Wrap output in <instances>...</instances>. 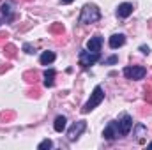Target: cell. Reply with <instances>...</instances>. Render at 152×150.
<instances>
[{"label": "cell", "instance_id": "cell-1", "mask_svg": "<svg viewBox=\"0 0 152 150\" xmlns=\"http://www.w3.org/2000/svg\"><path fill=\"white\" fill-rule=\"evenodd\" d=\"M101 20V11L97 5L94 4H85L81 7V14H80V23L83 25H90V23H97Z\"/></svg>", "mask_w": 152, "mask_h": 150}, {"label": "cell", "instance_id": "cell-2", "mask_svg": "<svg viewBox=\"0 0 152 150\" xmlns=\"http://www.w3.org/2000/svg\"><path fill=\"white\" fill-rule=\"evenodd\" d=\"M103 99H104V92H103V87L101 85H97L96 88H94V92L90 94V99L83 104V108H81V113H88L92 111L96 106H99L101 103H103Z\"/></svg>", "mask_w": 152, "mask_h": 150}, {"label": "cell", "instance_id": "cell-3", "mask_svg": "<svg viewBox=\"0 0 152 150\" xmlns=\"http://www.w3.org/2000/svg\"><path fill=\"white\" fill-rule=\"evenodd\" d=\"M101 58V55L97 53V51H81L80 53V66L81 67H90V66H94L97 60Z\"/></svg>", "mask_w": 152, "mask_h": 150}, {"label": "cell", "instance_id": "cell-4", "mask_svg": "<svg viewBox=\"0 0 152 150\" xmlns=\"http://www.w3.org/2000/svg\"><path fill=\"white\" fill-rule=\"evenodd\" d=\"M124 76L127 79H143L147 76V69L145 67H140V66H131V67H126L124 69Z\"/></svg>", "mask_w": 152, "mask_h": 150}, {"label": "cell", "instance_id": "cell-5", "mask_svg": "<svg viewBox=\"0 0 152 150\" xmlns=\"http://www.w3.org/2000/svg\"><path fill=\"white\" fill-rule=\"evenodd\" d=\"M85 129H87V122H85V120L75 122V124L71 125V129L67 131V140H69V141H76V140L80 138V134H81Z\"/></svg>", "mask_w": 152, "mask_h": 150}, {"label": "cell", "instance_id": "cell-6", "mask_svg": "<svg viewBox=\"0 0 152 150\" xmlns=\"http://www.w3.org/2000/svg\"><path fill=\"white\" fill-rule=\"evenodd\" d=\"M117 125H118V131H120V138H122V136H127L129 131H131V127H133V118H131V115L124 113V115L117 120Z\"/></svg>", "mask_w": 152, "mask_h": 150}, {"label": "cell", "instance_id": "cell-7", "mask_svg": "<svg viewBox=\"0 0 152 150\" xmlns=\"http://www.w3.org/2000/svg\"><path fill=\"white\" fill-rule=\"evenodd\" d=\"M103 136H104L106 140H115V138H120V131H118L117 120L110 122V124L104 127V131H103Z\"/></svg>", "mask_w": 152, "mask_h": 150}, {"label": "cell", "instance_id": "cell-8", "mask_svg": "<svg viewBox=\"0 0 152 150\" xmlns=\"http://www.w3.org/2000/svg\"><path fill=\"white\" fill-rule=\"evenodd\" d=\"M101 46H103V37L99 36V34H96L94 37H90L87 41V50L88 51H101Z\"/></svg>", "mask_w": 152, "mask_h": 150}, {"label": "cell", "instance_id": "cell-9", "mask_svg": "<svg viewBox=\"0 0 152 150\" xmlns=\"http://www.w3.org/2000/svg\"><path fill=\"white\" fill-rule=\"evenodd\" d=\"M133 4H129V2H124V4H120L118 7H117V16L118 18H127V16H131L133 14Z\"/></svg>", "mask_w": 152, "mask_h": 150}, {"label": "cell", "instance_id": "cell-10", "mask_svg": "<svg viewBox=\"0 0 152 150\" xmlns=\"http://www.w3.org/2000/svg\"><path fill=\"white\" fill-rule=\"evenodd\" d=\"M124 42H126V36H124V34H113V36L110 37V48H112V50H117V48H120Z\"/></svg>", "mask_w": 152, "mask_h": 150}, {"label": "cell", "instance_id": "cell-11", "mask_svg": "<svg viewBox=\"0 0 152 150\" xmlns=\"http://www.w3.org/2000/svg\"><path fill=\"white\" fill-rule=\"evenodd\" d=\"M0 12L4 14V18H5L7 21H11V20L14 18V14H12V7H11V4H9V2H5V4H2V5H0Z\"/></svg>", "mask_w": 152, "mask_h": 150}, {"label": "cell", "instance_id": "cell-12", "mask_svg": "<svg viewBox=\"0 0 152 150\" xmlns=\"http://www.w3.org/2000/svg\"><path fill=\"white\" fill-rule=\"evenodd\" d=\"M55 71L53 69H48L46 73H44V87L46 88H50V87H53L55 85Z\"/></svg>", "mask_w": 152, "mask_h": 150}, {"label": "cell", "instance_id": "cell-13", "mask_svg": "<svg viewBox=\"0 0 152 150\" xmlns=\"http://www.w3.org/2000/svg\"><path fill=\"white\" fill-rule=\"evenodd\" d=\"M23 79L30 85H36L39 81V73L37 71H27V73H23Z\"/></svg>", "mask_w": 152, "mask_h": 150}, {"label": "cell", "instance_id": "cell-14", "mask_svg": "<svg viewBox=\"0 0 152 150\" xmlns=\"http://www.w3.org/2000/svg\"><path fill=\"white\" fill-rule=\"evenodd\" d=\"M4 55H5L7 58H16L18 48H16L14 44H5V46H4Z\"/></svg>", "mask_w": 152, "mask_h": 150}, {"label": "cell", "instance_id": "cell-15", "mask_svg": "<svg viewBox=\"0 0 152 150\" xmlns=\"http://www.w3.org/2000/svg\"><path fill=\"white\" fill-rule=\"evenodd\" d=\"M53 60H55V53H53V51H44V53L41 55V58H39L41 66H48V64H51Z\"/></svg>", "mask_w": 152, "mask_h": 150}, {"label": "cell", "instance_id": "cell-16", "mask_svg": "<svg viewBox=\"0 0 152 150\" xmlns=\"http://www.w3.org/2000/svg\"><path fill=\"white\" fill-rule=\"evenodd\" d=\"M66 122H67L66 117H64V115H58V117L55 118V124H53L55 131H57V133H62V131L66 129Z\"/></svg>", "mask_w": 152, "mask_h": 150}, {"label": "cell", "instance_id": "cell-17", "mask_svg": "<svg viewBox=\"0 0 152 150\" xmlns=\"http://www.w3.org/2000/svg\"><path fill=\"white\" fill-rule=\"evenodd\" d=\"M145 133H147L145 125L138 124V125L134 127V136H136V141H138V143H143V136H145Z\"/></svg>", "mask_w": 152, "mask_h": 150}, {"label": "cell", "instance_id": "cell-18", "mask_svg": "<svg viewBox=\"0 0 152 150\" xmlns=\"http://www.w3.org/2000/svg\"><path fill=\"white\" fill-rule=\"evenodd\" d=\"M64 30H66V28H64V25H62V23H53V25L48 28V32H50V34H53V36H62V34H64Z\"/></svg>", "mask_w": 152, "mask_h": 150}, {"label": "cell", "instance_id": "cell-19", "mask_svg": "<svg viewBox=\"0 0 152 150\" xmlns=\"http://www.w3.org/2000/svg\"><path fill=\"white\" fill-rule=\"evenodd\" d=\"M14 117H16V113L11 111V110H4V111L0 113V120H2V122H11Z\"/></svg>", "mask_w": 152, "mask_h": 150}, {"label": "cell", "instance_id": "cell-20", "mask_svg": "<svg viewBox=\"0 0 152 150\" xmlns=\"http://www.w3.org/2000/svg\"><path fill=\"white\" fill-rule=\"evenodd\" d=\"M53 147V143H51V140H44V141H41L39 143V150H48V149H51Z\"/></svg>", "mask_w": 152, "mask_h": 150}, {"label": "cell", "instance_id": "cell-21", "mask_svg": "<svg viewBox=\"0 0 152 150\" xmlns=\"http://www.w3.org/2000/svg\"><path fill=\"white\" fill-rule=\"evenodd\" d=\"M143 97H145V101H147V103H152V88H151V87H147V88H145V95H143Z\"/></svg>", "mask_w": 152, "mask_h": 150}, {"label": "cell", "instance_id": "cell-22", "mask_svg": "<svg viewBox=\"0 0 152 150\" xmlns=\"http://www.w3.org/2000/svg\"><path fill=\"white\" fill-rule=\"evenodd\" d=\"M23 51H25V53H34V46L28 44V42H25V44H23Z\"/></svg>", "mask_w": 152, "mask_h": 150}, {"label": "cell", "instance_id": "cell-23", "mask_svg": "<svg viewBox=\"0 0 152 150\" xmlns=\"http://www.w3.org/2000/svg\"><path fill=\"white\" fill-rule=\"evenodd\" d=\"M117 62H118V57H115V55L108 57V58L104 60V64H117Z\"/></svg>", "mask_w": 152, "mask_h": 150}, {"label": "cell", "instance_id": "cell-24", "mask_svg": "<svg viewBox=\"0 0 152 150\" xmlns=\"http://www.w3.org/2000/svg\"><path fill=\"white\" fill-rule=\"evenodd\" d=\"M11 69V66L9 64H0V74H4V73H7Z\"/></svg>", "mask_w": 152, "mask_h": 150}, {"label": "cell", "instance_id": "cell-25", "mask_svg": "<svg viewBox=\"0 0 152 150\" xmlns=\"http://www.w3.org/2000/svg\"><path fill=\"white\" fill-rule=\"evenodd\" d=\"M28 94H30L32 97H39V95H41V92H39L37 88H30V90H28Z\"/></svg>", "mask_w": 152, "mask_h": 150}, {"label": "cell", "instance_id": "cell-26", "mask_svg": "<svg viewBox=\"0 0 152 150\" xmlns=\"http://www.w3.org/2000/svg\"><path fill=\"white\" fill-rule=\"evenodd\" d=\"M7 37H9V34H7V32H2V34H0V42L7 41Z\"/></svg>", "mask_w": 152, "mask_h": 150}, {"label": "cell", "instance_id": "cell-27", "mask_svg": "<svg viewBox=\"0 0 152 150\" xmlns=\"http://www.w3.org/2000/svg\"><path fill=\"white\" fill-rule=\"evenodd\" d=\"M140 51H142V53H145V55H149V51H151V50H149V46H140Z\"/></svg>", "mask_w": 152, "mask_h": 150}, {"label": "cell", "instance_id": "cell-28", "mask_svg": "<svg viewBox=\"0 0 152 150\" xmlns=\"http://www.w3.org/2000/svg\"><path fill=\"white\" fill-rule=\"evenodd\" d=\"M60 2H62V4H73L75 0H60Z\"/></svg>", "mask_w": 152, "mask_h": 150}, {"label": "cell", "instance_id": "cell-29", "mask_svg": "<svg viewBox=\"0 0 152 150\" xmlns=\"http://www.w3.org/2000/svg\"><path fill=\"white\" fill-rule=\"evenodd\" d=\"M149 149H152V141H151V143H149Z\"/></svg>", "mask_w": 152, "mask_h": 150}, {"label": "cell", "instance_id": "cell-30", "mask_svg": "<svg viewBox=\"0 0 152 150\" xmlns=\"http://www.w3.org/2000/svg\"><path fill=\"white\" fill-rule=\"evenodd\" d=\"M25 2H32V0H25Z\"/></svg>", "mask_w": 152, "mask_h": 150}]
</instances>
